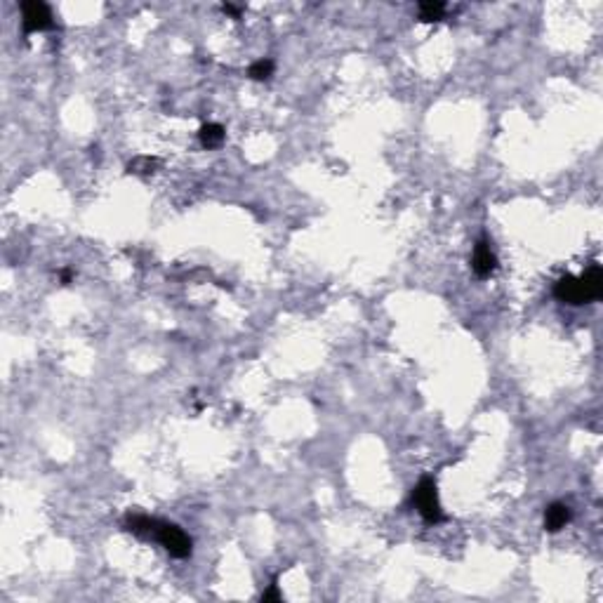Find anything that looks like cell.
Returning <instances> with one entry per match:
<instances>
[{
    "mask_svg": "<svg viewBox=\"0 0 603 603\" xmlns=\"http://www.w3.org/2000/svg\"><path fill=\"white\" fill-rule=\"evenodd\" d=\"M59 278H61V283H71V278H73V272L71 269H61V274H59Z\"/></svg>",
    "mask_w": 603,
    "mask_h": 603,
    "instance_id": "obj_15",
    "label": "cell"
},
{
    "mask_svg": "<svg viewBox=\"0 0 603 603\" xmlns=\"http://www.w3.org/2000/svg\"><path fill=\"white\" fill-rule=\"evenodd\" d=\"M471 269L478 278H488L495 269H498V257L490 250L488 241H478L474 247V254H471Z\"/></svg>",
    "mask_w": 603,
    "mask_h": 603,
    "instance_id": "obj_5",
    "label": "cell"
},
{
    "mask_svg": "<svg viewBox=\"0 0 603 603\" xmlns=\"http://www.w3.org/2000/svg\"><path fill=\"white\" fill-rule=\"evenodd\" d=\"M413 505L417 507V512L422 514L424 521L438 523L443 521V512H440V502H438V490L436 483L431 478H422L413 490Z\"/></svg>",
    "mask_w": 603,
    "mask_h": 603,
    "instance_id": "obj_2",
    "label": "cell"
},
{
    "mask_svg": "<svg viewBox=\"0 0 603 603\" xmlns=\"http://www.w3.org/2000/svg\"><path fill=\"white\" fill-rule=\"evenodd\" d=\"M222 10L227 12V14H231V17H241V7H236V5H231V3L222 5Z\"/></svg>",
    "mask_w": 603,
    "mask_h": 603,
    "instance_id": "obj_14",
    "label": "cell"
},
{
    "mask_svg": "<svg viewBox=\"0 0 603 603\" xmlns=\"http://www.w3.org/2000/svg\"><path fill=\"white\" fill-rule=\"evenodd\" d=\"M281 599H283V597H281V592H278L276 582H274L272 587H269V589H267L264 594H262V601H264V603H269V601H281Z\"/></svg>",
    "mask_w": 603,
    "mask_h": 603,
    "instance_id": "obj_13",
    "label": "cell"
},
{
    "mask_svg": "<svg viewBox=\"0 0 603 603\" xmlns=\"http://www.w3.org/2000/svg\"><path fill=\"white\" fill-rule=\"evenodd\" d=\"M156 542H160L165 547V552L170 556H175V559H187L191 556V537L184 532L180 525L175 523H165V521H158L156 525V535H153Z\"/></svg>",
    "mask_w": 603,
    "mask_h": 603,
    "instance_id": "obj_1",
    "label": "cell"
},
{
    "mask_svg": "<svg viewBox=\"0 0 603 603\" xmlns=\"http://www.w3.org/2000/svg\"><path fill=\"white\" fill-rule=\"evenodd\" d=\"M200 144L205 146V149H217V146L224 142V137H227V133H224V128L220 125V123H207V125L200 128Z\"/></svg>",
    "mask_w": 603,
    "mask_h": 603,
    "instance_id": "obj_9",
    "label": "cell"
},
{
    "mask_svg": "<svg viewBox=\"0 0 603 603\" xmlns=\"http://www.w3.org/2000/svg\"><path fill=\"white\" fill-rule=\"evenodd\" d=\"M21 26H24L26 36L52 29L55 26V21H52L50 7L45 3H41V0H29V3H21Z\"/></svg>",
    "mask_w": 603,
    "mask_h": 603,
    "instance_id": "obj_3",
    "label": "cell"
},
{
    "mask_svg": "<svg viewBox=\"0 0 603 603\" xmlns=\"http://www.w3.org/2000/svg\"><path fill=\"white\" fill-rule=\"evenodd\" d=\"M247 76H250L252 81H269L274 76V61L272 59H257L250 68H247Z\"/></svg>",
    "mask_w": 603,
    "mask_h": 603,
    "instance_id": "obj_10",
    "label": "cell"
},
{
    "mask_svg": "<svg viewBox=\"0 0 603 603\" xmlns=\"http://www.w3.org/2000/svg\"><path fill=\"white\" fill-rule=\"evenodd\" d=\"M554 295L563 304H587V297H584V288H582V281L575 276H563L559 283H556L554 288Z\"/></svg>",
    "mask_w": 603,
    "mask_h": 603,
    "instance_id": "obj_4",
    "label": "cell"
},
{
    "mask_svg": "<svg viewBox=\"0 0 603 603\" xmlns=\"http://www.w3.org/2000/svg\"><path fill=\"white\" fill-rule=\"evenodd\" d=\"M579 281H582L587 302H594V299L601 297V292H603V272H601L599 264H592L582 276H579Z\"/></svg>",
    "mask_w": 603,
    "mask_h": 603,
    "instance_id": "obj_8",
    "label": "cell"
},
{
    "mask_svg": "<svg viewBox=\"0 0 603 603\" xmlns=\"http://www.w3.org/2000/svg\"><path fill=\"white\" fill-rule=\"evenodd\" d=\"M156 525H158L156 519H149V516H144V514H133L125 519V530L142 540H153V535H156Z\"/></svg>",
    "mask_w": 603,
    "mask_h": 603,
    "instance_id": "obj_7",
    "label": "cell"
},
{
    "mask_svg": "<svg viewBox=\"0 0 603 603\" xmlns=\"http://www.w3.org/2000/svg\"><path fill=\"white\" fill-rule=\"evenodd\" d=\"M156 165H158L156 158H151V156H139V158H135L133 163L128 165V170H130V172H135V175H151L153 170H156Z\"/></svg>",
    "mask_w": 603,
    "mask_h": 603,
    "instance_id": "obj_12",
    "label": "cell"
},
{
    "mask_svg": "<svg viewBox=\"0 0 603 603\" xmlns=\"http://www.w3.org/2000/svg\"><path fill=\"white\" fill-rule=\"evenodd\" d=\"M445 5L438 3V0H427V3H420V19L422 21H438L443 17Z\"/></svg>",
    "mask_w": 603,
    "mask_h": 603,
    "instance_id": "obj_11",
    "label": "cell"
},
{
    "mask_svg": "<svg viewBox=\"0 0 603 603\" xmlns=\"http://www.w3.org/2000/svg\"><path fill=\"white\" fill-rule=\"evenodd\" d=\"M570 507L563 505V502H552L545 509V530L549 532H559L561 528H566L570 521Z\"/></svg>",
    "mask_w": 603,
    "mask_h": 603,
    "instance_id": "obj_6",
    "label": "cell"
}]
</instances>
